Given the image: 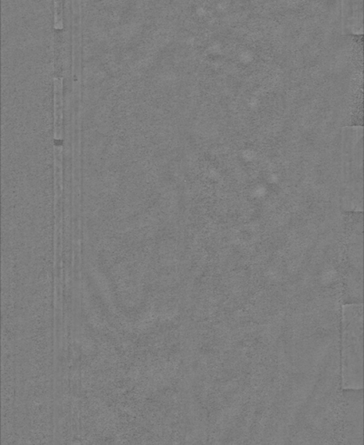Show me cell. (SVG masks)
<instances>
[{
    "label": "cell",
    "instance_id": "obj_1",
    "mask_svg": "<svg viewBox=\"0 0 364 445\" xmlns=\"http://www.w3.org/2000/svg\"><path fill=\"white\" fill-rule=\"evenodd\" d=\"M63 0H54V28L55 30H62L63 22Z\"/></svg>",
    "mask_w": 364,
    "mask_h": 445
}]
</instances>
